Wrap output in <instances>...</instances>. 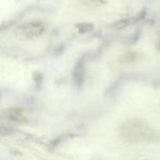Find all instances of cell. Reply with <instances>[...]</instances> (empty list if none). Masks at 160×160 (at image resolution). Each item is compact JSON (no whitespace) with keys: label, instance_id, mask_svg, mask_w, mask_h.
Listing matches in <instances>:
<instances>
[{"label":"cell","instance_id":"obj_1","mask_svg":"<svg viewBox=\"0 0 160 160\" xmlns=\"http://www.w3.org/2000/svg\"><path fill=\"white\" fill-rule=\"evenodd\" d=\"M120 134L129 142H155L159 135L155 128L142 120H129L121 125Z\"/></svg>","mask_w":160,"mask_h":160},{"label":"cell","instance_id":"obj_2","mask_svg":"<svg viewBox=\"0 0 160 160\" xmlns=\"http://www.w3.org/2000/svg\"><path fill=\"white\" fill-rule=\"evenodd\" d=\"M45 28L41 22H29L18 28L17 33L23 38H34L44 32Z\"/></svg>","mask_w":160,"mask_h":160}]
</instances>
